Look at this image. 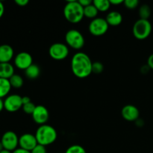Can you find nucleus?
<instances>
[{
    "mask_svg": "<svg viewBox=\"0 0 153 153\" xmlns=\"http://www.w3.org/2000/svg\"><path fill=\"white\" fill-rule=\"evenodd\" d=\"M49 54L51 58L56 61H62L69 55V48L62 43H53L49 47Z\"/></svg>",
    "mask_w": 153,
    "mask_h": 153,
    "instance_id": "nucleus-8",
    "label": "nucleus"
},
{
    "mask_svg": "<svg viewBox=\"0 0 153 153\" xmlns=\"http://www.w3.org/2000/svg\"><path fill=\"white\" fill-rule=\"evenodd\" d=\"M93 4L99 11L101 12L107 11L111 5L108 0H94L93 1Z\"/></svg>",
    "mask_w": 153,
    "mask_h": 153,
    "instance_id": "nucleus-20",
    "label": "nucleus"
},
{
    "mask_svg": "<svg viewBox=\"0 0 153 153\" xmlns=\"http://www.w3.org/2000/svg\"><path fill=\"white\" fill-rule=\"evenodd\" d=\"M14 75L13 66L10 63H0V78L10 79Z\"/></svg>",
    "mask_w": 153,
    "mask_h": 153,
    "instance_id": "nucleus-16",
    "label": "nucleus"
},
{
    "mask_svg": "<svg viewBox=\"0 0 153 153\" xmlns=\"http://www.w3.org/2000/svg\"><path fill=\"white\" fill-rule=\"evenodd\" d=\"M12 153H31V152L22 149V148H17V149H15L13 152H12Z\"/></svg>",
    "mask_w": 153,
    "mask_h": 153,
    "instance_id": "nucleus-31",
    "label": "nucleus"
},
{
    "mask_svg": "<svg viewBox=\"0 0 153 153\" xmlns=\"http://www.w3.org/2000/svg\"><path fill=\"white\" fill-rule=\"evenodd\" d=\"M28 0H15V3L20 7H24L28 4Z\"/></svg>",
    "mask_w": 153,
    "mask_h": 153,
    "instance_id": "nucleus-28",
    "label": "nucleus"
},
{
    "mask_svg": "<svg viewBox=\"0 0 153 153\" xmlns=\"http://www.w3.org/2000/svg\"><path fill=\"white\" fill-rule=\"evenodd\" d=\"M22 104L25 105L27 104V103L31 102V99H30L28 97H26V96H25V97H22Z\"/></svg>",
    "mask_w": 153,
    "mask_h": 153,
    "instance_id": "nucleus-34",
    "label": "nucleus"
},
{
    "mask_svg": "<svg viewBox=\"0 0 153 153\" xmlns=\"http://www.w3.org/2000/svg\"><path fill=\"white\" fill-rule=\"evenodd\" d=\"M38 144L35 135L29 133H25L19 137V148L31 152Z\"/></svg>",
    "mask_w": 153,
    "mask_h": 153,
    "instance_id": "nucleus-12",
    "label": "nucleus"
},
{
    "mask_svg": "<svg viewBox=\"0 0 153 153\" xmlns=\"http://www.w3.org/2000/svg\"><path fill=\"white\" fill-rule=\"evenodd\" d=\"M3 149H4V148H3V146H2V144H1V141H0V152H1Z\"/></svg>",
    "mask_w": 153,
    "mask_h": 153,
    "instance_id": "nucleus-37",
    "label": "nucleus"
},
{
    "mask_svg": "<svg viewBox=\"0 0 153 153\" xmlns=\"http://www.w3.org/2000/svg\"><path fill=\"white\" fill-rule=\"evenodd\" d=\"M147 66L149 67V68L153 70V54L149 55V57L148 58Z\"/></svg>",
    "mask_w": 153,
    "mask_h": 153,
    "instance_id": "nucleus-30",
    "label": "nucleus"
},
{
    "mask_svg": "<svg viewBox=\"0 0 153 153\" xmlns=\"http://www.w3.org/2000/svg\"><path fill=\"white\" fill-rule=\"evenodd\" d=\"M32 119L39 125H45L49 117V111L43 105H36L35 109L32 114Z\"/></svg>",
    "mask_w": 153,
    "mask_h": 153,
    "instance_id": "nucleus-11",
    "label": "nucleus"
},
{
    "mask_svg": "<svg viewBox=\"0 0 153 153\" xmlns=\"http://www.w3.org/2000/svg\"><path fill=\"white\" fill-rule=\"evenodd\" d=\"M37 143L42 146H49L56 140L58 134L55 128L51 126L45 124L40 126L35 133Z\"/></svg>",
    "mask_w": 153,
    "mask_h": 153,
    "instance_id": "nucleus-3",
    "label": "nucleus"
},
{
    "mask_svg": "<svg viewBox=\"0 0 153 153\" xmlns=\"http://www.w3.org/2000/svg\"><path fill=\"white\" fill-rule=\"evenodd\" d=\"M25 74L28 79H35L39 77L40 74V69L37 64H33L25 70Z\"/></svg>",
    "mask_w": 153,
    "mask_h": 153,
    "instance_id": "nucleus-17",
    "label": "nucleus"
},
{
    "mask_svg": "<svg viewBox=\"0 0 153 153\" xmlns=\"http://www.w3.org/2000/svg\"><path fill=\"white\" fill-rule=\"evenodd\" d=\"M79 1V4H80L83 7H87V6L90 5V4H91L93 3V1H91V0H80V1Z\"/></svg>",
    "mask_w": 153,
    "mask_h": 153,
    "instance_id": "nucleus-29",
    "label": "nucleus"
},
{
    "mask_svg": "<svg viewBox=\"0 0 153 153\" xmlns=\"http://www.w3.org/2000/svg\"><path fill=\"white\" fill-rule=\"evenodd\" d=\"M104 70V66L101 62H97L93 63L92 64V73H95V74H100L103 72Z\"/></svg>",
    "mask_w": 153,
    "mask_h": 153,
    "instance_id": "nucleus-24",
    "label": "nucleus"
},
{
    "mask_svg": "<svg viewBox=\"0 0 153 153\" xmlns=\"http://www.w3.org/2000/svg\"><path fill=\"white\" fill-rule=\"evenodd\" d=\"M0 153H12V152H10V151H7V150H5V149H3L2 151H1Z\"/></svg>",
    "mask_w": 153,
    "mask_h": 153,
    "instance_id": "nucleus-36",
    "label": "nucleus"
},
{
    "mask_svg": "<svg viewBox=\"0 0 153 153\" xmlns=\"http://www.w3.org/2000/svg\"><path fill=\"white\" fill-rule=\"evenodd\" d=\"M108 25L111 26H118L123 22V16L120 12L111 11L109 12L105 17Z\"/></svg>",
    "mask_w": 153,
    "mask_h": 153,
    "instance_id": "nucleus-15",
    "label": "nucleus"
},
{
    "mask_svg": "<svg viewBox=\"0 0 153 153\" xmlns=\"http://www.w3.org/2000/svg\"><path fill=\"white\" fill-rule=\"evenodd\" d=\"M151 15V9L148 4H143L139 8L140 19H148Z\"/></svg>",
    "mask_w": 153,
    "mask_h": 153,
    "instance_id": "nucleus-22",
    "label": "nucleus"
},
{
    "mask_svg": "<svg viewBox=\"0 0 153 153\" xmlns=\"http://www.w3.org/2000/svg\"><path fill=\"white\" fill-rule=\"evenodd\" d=\"M152 29V24L149 19H139L133 25V35L137 40H145L150 35Z\"/></svg>",
    "mask_w": 153,
    "mask_h": 153,
    "instance_id": "nucleus-4",
    "label": "nucleus"
},
{
    "mask_svg": "<svg viewBox=\"0 0 153 153\" xmlns=\"http://www.w3.org/2000/svg\"><path fill=\"white\" fill-rule=\"evenodd\" d=\"M65 153H87L85 148L80 145H73L70 146L66 150Z\"/></svg>",
    "mask_w": 153,
    "mask_h": 153,
    "instance_id": "nucleus-23",
    "label": "nucleus"
},
{
    "mask_svg": "<svg viewBox=\"0 0 153 153\" xmlns=\"http://www.w3.org/2000/svg\"><path fill=\"white\" fill-rule=\"evenodd\" d=\"M3 109H4V101L2 100V99L0 98V112H1Z\"/></svg>",
    "mask_w": 153,
    "mask_h": 153,
    "instance_id": "nucleus-35",
    "label": "nucleus"
},
{
    "mask_svg": "<svg viewBox=\"0 0 153 153\" xmlns=\"http://www.w3.org/2000/svg\"><path fill=\"white\" fill-rule=\"evenodd\" d=\"M108 24L105 19L97 17L92 19L89 24L88 30L92 35L96 37L102 36L105 34L108 30Z\"/></svg>",
    "mask_w": 153,
    "mask_h": 153,
    "instance_id": "nucleus-6",
    "label": "nucleus"
},
{
    "mask_svg": "<svg viewBox=\"0 0 153 153\" xmlns=\"http://www.w3.org/2000/svg\"><path fill=\"white\" fill-rule=\"evenodd\" d=\"M35 108H36L35 105L31 102L27 103V104H25V105H23L22 108V110H23V111L25 112L26 114L32 115V114H33V112H34Z\"/></svg>",
    "mask_w": 153,
    "mask_h": 153,
    "instance_id": "nucleus-25",
    "label": "nucleus"
},
{
    "mask_svg": "<svg viewBox=\"0 0 153 153\" xmlns=\"http://www.w3.org/2000/svg\"><path fill=\"white\" fill-rule=\"evenodd\" d=\"M99 10H97V7L94 5V4H91L87 7H84V16L89 19H95L98 15Z\"/></svg>",
    "mask_w": 153,
    "mask_h": 153,
    "instance_id": "nucleus-19",
    "label": "nucleus"
},
{
    "mask_svg": "<svg viewBox=\"0 0 153 153\" xmlns=\"http://www.w3.org/2000/svg\"><path fill=\"white\" fill-rule=\"evenodd\" d=\"M31 153H47V152H46V146L37 144V146L31 151Z\"/></svg>",
    "mask_w": 153,
    "mask_h": 153,
    "instance_id": "nucleus-27",
    "label": "nucleus"
},
{
    "mask_svg": "<svg viewBox=\"0 0 153 153\" xmlns=\"http://www.w3.org/2000/svg\"><path fill=\"white\" fill-rule=\"evenodd\" d=\"M65 40L67 44L72 49L79 50L85 45V37L83 34L76 29H70L66 33Z\"/></svg>",
    "mask_w": 153,
    "mask_h": 153,
    "instance_id": "nucleus-5",
    "label": "nucleus"
},
{
    "mask_svg": "<svg viewBox=\"0 0 153 153\" xmlns=\"http://www.w3.org/2000/svg\"><path fill=\"white\" fill-rule=\"evenodd\" d=\"M22 97L18 94H11L7 96L4 100V107L7 111L16 112L22 108Z\"/></svg>",
    "mask_w": 153,
    "mask_h": 153,
    "instance_id": "nucleus-9",
    "label": "nucleus"
},
{
    "mask_svg": "<svg viewBox=\"0 0 153 153\" xmlns=\"http://www.w3.org/2000/svg\"><path fill=\"white\" fill-rule=\"evenodd\" d=\"M0 141L4 149L10 152H13L15 149H17L19 145V137L14 131H7L3 134Z\"/></svg>",
    "mask_w": 153,
    "mask_h": 153,
    "instance_id": "nucleus-7",
    "label": "nucleus"
},
{
    "mask_svg": "<svg viewBox=\"0 0 153 153\" xmlns=\"http://www.w3.org/2000/svg\"><path fill=\"white\" fill-rule=\"evenodd\" d=\"M92 64L91 58L86 53L77 52L71 60L72 72L77 78L85 79L92 73Z\"/></svg>",
    "mask_w": 153,
    "mask_h": 153,
    "instance_id": "nucleus-1",
    "label": "nucleus"
},
{
    "mask_svg": "<svg viewBox=\"0 0 153 153\" xmlns=\"http://www.w3.org/2000/svg\"><path fill=\"white\" fill-rule=\"evenodd\" d=\"M11 89V85H10L9 79H1L0 78V98L2 99L3 97H5L8 95Z\"/></svg>",
    "mask_w": 153,
    "mask_h": 153,
    "instance_id": "nucleus-18",
    "label": "nucleus"
},
{
    "mask_svg": "<svg viewBox=\"0 0 153 153\" xmlns=\"http://www.w3.org/2000/svg\"><path fill=\"white\" fill-rule=\"evenodd\" d=\"M14 64L19 70H25L33 64L32 56L28 52H19L15 57Z\"/></svg>",
    "mask_w": 153,
    "mask_h": 153,
    "instance_id": "nucleus-10",
    "label": "nucleus"
},
{
    "mask_svg": "<svg viewBox=\"0 0 153 153\" xmlns=\"http://www.w3.org/2000/svg\"><path fill=\"white\" fill-rule=\"evenodd\" d=\"M65 19L71 23H79L82 20L84 16V7L78 1H68L64 8Z\"/></svg>",
    "mask_w": 153,
    "mask_h": 153,
    "instance_id": "nucleus-2",
    "label": "nucleus"
},
{
    "mask_svg": "<svg viewBox=\"0 0 153 153\" xmlns=\"http://www.w3.org/2000/svg\"><path fill=\"white\" fill-rule=\"evenodd\" d=\"M111 4H114V5H117V4H123L124 1L123 0H111L110 1Z\"/></svg>",
    "mask_w": 153,
    "mask_h": 153,
    "instance_id": "nucleus-32",
    "label": "nucleus"
},
{
    "mask_svg": "<svg viewBox=\"0 0 153 153\" xmlns=\"http://www.w3.org/2000/svg\"><path fill=\"white\" fill-rule=\"evenodd\" d=\"M124 5L128 9H134L138 6L139 1L138 0H125L124 1Z\"/></svg>",
    "mask_w": 153,
    "mask_h": 153,
    "instance_id": "nucleus-26",
    "label": "nucleus"
},
{
    "mask_svg": "<svg viewBox=\"0 0 153 153\" xmlns=\"http://www.w3.org/2000/svg\"><path fill=\"white\" fill-rule=\"evenodd\" d=\"M9 82H10V85H11V88H22L24 83L23 79L22 78V76L17 74L13 75L9 79Z\"/></svg>",
    "mask_w": 153,
    "mask_h": 153,
    "instance_id": "nucleus-21",
    "label": "nucleus"
},
{
    "mask_svg": "<svg viewBox=\"0 0 153 153\" xmlns=\"http://www.w3.org/2000/svg\"><path fill=\"white\" fill-rule=\"evenodd\" d=\"M13 55L14 52L10 45L3 44L0 46V63H10Z\"/></svg>",
    "mask_w": 153,
    "mask_h": 153,
    "instance_id": "nucleus-14",
    "label": "nucleus"
},
{
    "mask_svg": "<svg viewBox=\"0 0 153 153\" xmlns=\"http://www.w3.org/2000/svg\"><path fill=\"white\" fill-rule=\"evenodd\" d=\"M121 114L125 120L128 122H134L138 120L140 116V111L136 106L132 105H127L123 108Z\"/></svg>",
    "mask_w": 153,
    "mask_h": 153,
    "instance_id": "nucleus-13",
    "label": "nucleus"
},
{
    "mask_svg": "<svg viewBox=\"0 0 153 153\" xmlns=\"http://www.w3.org/2000/svg\"><path fill=\"white\" fill-rule=\"evenodd\" d=\"M4 4H3L2 2H1V1H0V19H1V17H2L3 14H4Z\"/></svg>",
    "mask_w": 153,
    "mask_h": 153,
    "instance_id": "nucleus-33",
    "label": "nucleus"
}]
</instances>
